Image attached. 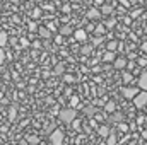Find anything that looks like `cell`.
I'll list each match as a JSON object with an SVG mask.
<instances>
[{
	"instance_id": "1",
	"label": "cell",
	"mask_w": 147,
	"mask_h": 145,
	"mask_svg": "<svg viewBox=\"0 0 147 145\" xmlns=\"http://www.w3.org/2000/svg\"><path fill=\"white\" fill-rule=\"evenodd\" d=\"M58 118H60V121H62V123H65V125H72L74 121L77 119V111H75L74 108L60 109Z\"/></svg>"
},
{
	"instance_id": "2",
	"label": "cell",
	"mask_w": 147,
	"mask_h": 145,
	"mask_svg": "<svg viewBox=\"0 0 147 145\" xmlns=\"http://www.w3.org/2000/svg\"><path fill=\"white\" fill-rule=\"evenodd\" d=\"M139 94H140V89L139 87H132V85H123L121 87V96L125 99H132L134 101Z\"/></svg>"
},
{
	"instance_id": "3",
	"label": "cell",
	"mask_w": 147,
	"mask_h": 145,
	"mask_svg": "<svg viewBox=\"0 0 147 145\" xmlns=\"http://www.w3.org/2000/svg\"><path fill=\"white\" fill-rule=\"evenodd\" d=\"M63 140H65V133H63V130H60V128H57V130L50 135L51 145H63Z\"/></svg>"
},
{
	"instance_id": "4",
	"label": "cell",
	"mask_w": 147,
	"mask_h": 145,
	"mask_svg": "<svg viewBox=\"0 0 147 145\" xmlns=\"http://www.w3.org/2000/svg\"><path fill=\"white\" fill-rule=\"evenodd\" d=\"M134 106H135L137 109L147 108V92L146 91H140V94L134 99Z\"/></svg>"
},
{
	"instance_id": "5",
	"label": "cell",
	"mask_w": 147,
	"mask_h": 145,
	"mask_svg": "<svg viewBox=\"0 0 147 145\" xmlns=\"http://www.w3.org/2000/svg\"><path fill=\"white\" fill-rule=\"evenodd\" d=\"M113 67H115L116 70H123V68H127V67H128V60H127L125 56H118V58L115 60Z\"/></svg>"
},
{
	"instance_id": "6",
	"label": "cell",
	"mask_w": 147,
	"mask_h": 145,
	"mask_svg": "<svg viewBox=\"0 0 147 145\" xmlns=\"http://www.w3.org/2000/svg\"><path fill=\"white\" fill-rule=\"evenodd\" d=\"M87 31L86 29H77V31H74V39H77L79 43H86L87 41Z\"/></svg>"
},
{
	"instance_id": "7",
	"label": "cell",
	"mask_w": 147,
	"mask_h": 145,
	"mask_svg": "<svg viewBox=\"0 0 147 145\" xmlns=\"http://www.w3.org/2000/svg\"><path fill=\"white\" fill-rule=\"evenodd\" d=\"M108 119H110L111 123H115V125H120V123H123L125 116H123V113H120V111H115L113 114H110V116H108Z\"/></svg>"
},
{
	"instance_id": "8",
	"label": "cell",
	"mask_w": 147,
	"mask_h": 145,
	"mask_svg": "<svg viewBox=\"0 0 147 145\" xmlns=\"http://www.w3.org/2000/svg\"><path fill=\"white\" fill-rule=\"evenodd\" d=\"M98 133H99V137H103V138H108L111 133H113V130H111L108 125H101V126L98 128Z\"/></svg>"
},
{
	"instance_id": "9",
	"label": "cell",
	"mask_w": 147,
	"mask_h": 145,
	"mask_svg": "<svg viewBox=\"0 0 147 145\" xmlns=\"http://www.w3.org/2000/svg\"><path fill=\"white\" fill-rule=\"evenodd\" d=\"M99 17H101V10H99V9L92 7V9L87 10V19H89V21H96V19H99Z\"/></svg>"
},
{
	"instance_id": "10",
	"label": "cell",
	"mask_w": 147,
	"mask_h": 145,
	"mask_svg": "<svg viewBox=\"0 0 147 145\" xmlns=\"http://www.w3.org/2000/svg\"><path fill=\"white\" fill-rule=\"evenodd\" d=\"M139 89H142V91L147 92V72H144L139 77Z\"/></svg>"
},
{
	"instance_id": "11",
	"label": "cell",
	"mask_w": 147,
	"mask_h": 145,
	"mask_svg": "<svg viewBox=\"0 0 147 145\" xmlns=\"http://www.w3.org/2000/svg\"><path fill=\"white\" fill-rule=\"evenodd\" d=\"M115 60H116V56H115L113 51H106L103 55V62H106V63H115Z\"/></svg>"
},
{
	"instance_id": "12",
	"label": "cell",
	"mask_w": 147,
	"mask_h": 145,
	"mask_svg": "<svg viewBox=\"0 0 147 145\" xmlns=\"http://www.w3.org/2000/svg\"><path fill=\"white\" fill-rule=\"evenodd\" d=\"M105 111H106L108 114H113V113L116 111V103H115V101H108V103L105 104Z\"/></svg>"
},
{
	"instance_id": "13",
	"label": "cell",
	"mask_w": 147,
	"mask_h": 145,
	"mask_svg": "<svg viewBox=\"0 0 147 145\" xmlns=\"http://www.w3.org/2000/svg\"><path fill=\"white\" fill-rule=\"evenodd\" d=\"M105 33H106V26H105V24H98V26H96V31H94V36L103 38Z\"/></svg>"
},
{
	"instance_id": "14",
	"label": "cell",
	"mask_w": 147,
	"mask_h": 145,
	"mask_svg": "<svg viewBox=\"0 0 147 145\" xmlns=\"http://www.w3.org/2000/svg\"><path fill=\"white\" fill-rule=\"evenodd\" d=\"M38 34L43 38V39H45V38L48 39V38L51 36V34H50V29H48V28H43V26H39V29H38Z\"/></svg>"
},
{
	"instance_id": "15",
	"label": "cell",
	"mask_w": 147,
	"mask_h": 145,
	"mask_svg": "<svg viewBox=\"0 0 147 145\" xmlns=\"http://www.w3.org/2000/svg\"><path fill=\"white\" fill-rule=\"evenodd\" d=\"M58 33H60L62 36H70V34H74V31H72V28H70V26H62Z\"/></svg>"
},
{
	"instance_id": "16",
	"label": "cell",
	"mask_w": 147,
	"mask_h": 145,
	"mask_svg": "<svg viewBox=\"0 0 147 145\" xmlns=\"http://www.w3.org/2000/svg\"><path fill=\"white\" fill-rule=\"evenodd\" d=\"M101 14H103V15H110V14H113V5L105 3V5L101 7Z\"/></svg>"
},
{
	"instance_id": "17",
	"label": "cell",
	"mask_w": 147,
	"mask_h": 145,
	"mask_svg": "<svg viewBox=\"0 0 147 145\" xmlns=\"http://www.w3.org/2000/svg\"><path fill=\"white\" fill-rule=\"evenodd\" d=\"M92 53V46L91 44H84L82 48H80V55H84V56H89Z\"/></svg>"
},
{
	"instance_id": "18",
	"label": "cell",
	"mask_w": 147,
	"mask_h": 145,
	"mask_svg": "<svg viewBox=\"0 0 147 145\" xmlns=\"http://www.w3.org/2000/svg\"><path fill=\"white\" fill-rule=\"evenodd\" d=\"M65 67H63V63H57L55 65V68H53V73L55 75H65Z\"/></svg>"
},
{
	"instance_id": "19",
	"label": "cell",
	"mask_w": 147,
	"mask_h": 145,
	"mask_svg": "<svg viewBox=\"0 0 147 145\" xmlns=\"http://www.w3.org/2000/svg\"><path fill=\"white\" fill-rule=\"evenodd\" d=\"M7 43H9V36H7V33H5V31H0V48H3Z\"/></svg>"
},
{
	"instance_id": "20",
	"label": "cell",
	"mask_w": 147,
	"mask_h": 145,
	"mask_svg": "<svg viewBox=\"0 0 147 145\" xmlns=\"http://www.w3.org/2000/svg\"><path fill=\"white\" fill-rule=\"evenodd\" d=\"M118 46H120V43H118L116 39H115V41H110V43L106 44V48H108V51H113V53H115V51L118 50Z\"/></svg>"
},
{
	"instance_id": "21",
	"label": "cell",
	"mask_w": 147,
	"mask_h": 145,
	"mask_svg": "<svg viewBox=\"0 0 147 145\" xmlns=\"http://www.w3.org/2000/svg\"><path fill=\"white\" fill-rule=\"evenodd\" d=\"M84 113H86L87 116H96V114H98V111H96L94 106H87V108L84 109Z\"/></svg>"
},
{
	"instance_id": "22",
	"label": "cell",
	"mask_w": 147,
	"mask_h": 145,
	"mask_svg": "<svg viewBox=\"0 0 147 145\" xmlns=\"http://www.w3.org/2000/svg\"><path fill=\"white\" fill-rule=\"evenodd\" d=\"M16 116H17V109H16V106H12V108L9 109V119H10V121H14V119H16Z\"/></svg>"
},
{
	"instance_id": "23",
	"label": "cell",
	"mask_w": 147,
	"mask_h": 145,
	"mask_svg": "<svg viewBox=\"0 0 147 145\" xmlns=\"http://www.w3.org/2000/svg\"><path fill=\"white\" fill-rule=\"evenodd\" d=\"M63 82H65V84H74V82H75V77L70 75V73H65V75H63Z\"/></svg>"
},
{
	"instance_id": "24",
	"label": "cell",
	"mask_w": 147,
	"mask_h": 145,
	"mask_svg": "<svg viewBox=\"0 0 147 145\" xmlns=\"http://www.w3.org/2000/svg\"><path fill=\"white\" fill-rule=\"evenodd\" d=\"M106 145H116V135H115V132L106 138Z\"/></svg>"
},
{
	"instance_id": "25",
	"label": "cell",
	"mask_w": 147,
	"mask_h": 145,
	"mask_svg": "<svg viewBox=\"0 0 147 145\" xmlns=\"http://www.w3.org/2000/svg\"><path fill=\"white\" fill-rule=\"evenodd\" d=\"M26 140H28L29 144H33V145L39 144V138H38L36 135H28V137H26Z\"/></svg>"
},
{
	"instance_id": "26",
	"label": "cell",
	"mask_w": 147,
	"mask_h": 145,
	"mask_svg": "<svg viewBox=\"0 0 147 145\" xmlns=\"http://www.w3.org/2000/svg\"><path fill=\"white\" fill-rule=\"evenodd\" d=\"M28 29H29L31 33H38V29H39V28H38V24L34 22V21H31V22L28 24Z\"/></svg>"
},
{
	"instance_id": "27",
	"label": "cell",
	"mask_w": 147,
	"mask_h": 145,
	"mask_svg": "<svg viewBox=\"0 0 147 145\" xmlns=\"http://www.w3.org/2000/svg\"><path fill=\"white\" fill-rule=\"evenodd\" d=\"M105 26H106V29H113L116 26V21L115 19H108V21H105Z\"/></svg>"
},
{
	"instance_id": "28",
	"label": "cell",
	"mask_w": 147,
	"mask_h": 145,
	"mask_svg": "<svg viewBox=\"0 0 147 145\" xmlns=\"http://www.w3.org/2000/svg\"><path fill=\"white\" fill-rule=\"evenodd\" d=\"M121 79H123V84H128V82L132 80V73H130V72H125Z\"/></svg>"
},
{
	"instance_id": "29",
	"label": "cell",
	"mask_w": 147,
	"mask_h": 145,
	"mask_svg": "<svg viewBox=\"0 0 147 145\" xmlns=\"http://www.w3.org/2000/svg\"><path fill=\"white\" fill-rule=\"evenodd\" d=\"M101 41H103V38L94 36V38H92V46H98V44H101Z\"/></svg>"
},
{
	"instance_id": "30",
	"label": "cell",
	"mask_w": 147,
	"mask_h": 145,
	"mask_svg": "<svg viewBox=\"0 0 147 145\" xmlns=\"http://www.w3.org/2000/svg\"><path fill=\"white\" fill-rule=\"evenodd\" d=\"M137 65L146 67V65H147V58H142V56H140V58H137Z\"/></svg>"
},
{
	"instance_id": "31",
	"label": "cell",
	"mask_w": 147,
	"mask_h": 145,
	"mask_svg": "<svg viewBox=\"0 0 147 145\" xmlns=\"http://www.w3.org/2000/svg\"><path fill=\"white\" fill-rule=\"evenodd\" d=\"M86 31H87V33H92V34H94V31H96V26H94V24H87Z\"/></svg>"
},
{
	"instance_id": "32",
	"label": "cell",
	"mask_w": 147,
	"mask_h": 145,
	"mask_svg": "<svg viewBox=\"0 0 147 145\" xmlns=\"http://www.w3.org/2000/svg\"><path fill=\"white\" fill-rule=\"evenodd\" d=\"M21 46H22V48H28V46H29V39L22 38V39H21Z\"/></svg>"
},
{
	"instance_id": "33",
	"label": "cell",
	"mask_w": 147,
	"mask_h": 145,
	"mask_svg": "<svg viewBox=\"0 0 147 145\" xmlns=\"http://www.w3.org/2000/svg\"><path fill=\"white\" fill-rule=\"evenodd\" d=\"M0 63H5V51H3V48H0Z\"/></svg>"
},
{
	"instance_id": "34",
	"label": "cell",
	"mask_w": 147,
	"mask_h": 145,
	"mask_svg": "<svg viewBox=\"0 0 147 145\" xmlns=\"http://www.w3.org/2000/svg\"><path fill=\"white\" fill-rule=\"evenodd\" d=\"M118 128H120V132H128V126H127L125 123H120V125H118Z\"/></svg>"
},
{
	"instance_id": "35",
	"label": "cell",
	"mask_w": 147,
	"mask_h": 145,
	"mask_svg": "<svg viewBox=\"0 0 147 145\" xmlns=\"http://www.w3.org/2000/svg\"><path fill=\"white\" fill-rule=\"evenodd\" d=\"M39 15H41V9H34V10H33V17H34V19H38Z\"/></svg>"
},
{
	"instance_id": "36",
	"label": "cell",
	"mask_w": 147,
	"mask_h": 145,
	"mask_svg": "<svg viewBox=\"0 0 147 145\" xmlns=\"http://www.w3.org/2000/svg\"><path fill=\"white\" fill-rule=\"evenodd\" d=\"M70 103H72V106H77V104H79V97H77V96H72Z\"/></svg>"
},
{
	"instance_id": "37",
	"label": "cell",
	"mask_w": 147,
	"mask_h": 145,
	"mask_svg": "<svg viewBox=\"0 0 147 145\" xmlns=\"http://www.w3.org/2000/svg\"><path fill=\"white\" fill-rule=\"evenodd\" d=\"M33 48L39 50V48H41V43H39V41H33Z\"/></svg>"
},
{
	"instance_id": "38",
	"label": "cell",
	"mask_w": 147,
	"mask_h": 145,
	"mask_svg": "<svg viewBox=\"0 0 147 145\" xmlns=\"http://www.w3.org/2000/svg\"><path fill=\"white\" fill-rule=\"evenodd\" d=\"M72 125H74V128H77V130L80 128V121H79V119H75V121H74Z\"/></svg>"
},
{
	"instance_id": "39",
	"label": "cell",
	"mask_w": 147,
	"mask_h": 145,
	"mask_svg": "<svg viewBox=\"0 0 147 145\" xmlns=\"http://www.w3.org/2000/svg\"><path fill=\"white\" fill-rule=\"evenodd\" d=\"M140 48H142V51H144V53H147V41L142 43V46H140Z\"/></svg>"
},
{
	"instance_id": "40",
	"label": "cell",
	"mask_w": 147,
	"mask_h": 145,
	"mask_svg": "<svg viewBox=\"0 0 147 145\" xmlns=\"http://www.w3.org/2000/svg\"><path fill=\"white\" fill-rule=\"evenodd\" d=\"M55 41H57V43H62V41H63V36H62V34H58V36L55 38Z\"/></svg>"
},
{
	"instance_id": "41",
	"label": "cell",
	"mask_w": 147,
	"mask_h": 145,
	"mask_svg": "<svg viewBox=\"0 0 147 145\" xmlns=\"http://www.w3.org/2000/svg\"><path fill=\"white\" fill-rule=\"evenodd\" d=\"M46 104H53V97H46Z\"/></svg>"
},
{
	"instance_id": "42",
	"label": "cell",
	"mask_w": 147,
	"mask_h": 145,
	"mask_svg": "<svg viewBox=\"0 0 147 145\" xmlns=\"http://www.w3.org/2000/svg\"><path fill=\"white\" fill-rule=\"evenodd\" d=\"M142 138H146L147 140V130H142Z\"/></svg>"
},
{
	"instance_id": "43",
	"label": "cell",
	"mask_w": 147,
	"mask_h": 145,
	"mask_svg": "<svg viewBox=\"0 0 147 145\" xmlns=\"http://www.w3.org/2000/svg\"><path fill=\"white\" fill-rule=\"evenodd\" d=\"M9 2H12V3H19L21 0H9Z\"/></svg>"
},
{
	"instance_id": "44",
	"label": "cell",
	"mask_w": 147,
	"mask_h": 145,
	"mask_svg": "<svg viewBox=\"0 0 147 145\" xmlns=\"http://www.w3.org/2000/svg\"><path fill=\"white\" fill-rule=\"evenodd\" d=\"M0 12H2V3H0Z\"/></svg>"
},
{
	"instance_id": "45",
	"label": "cell",
	"mask_w": 147,
	"mask_h": 145,
	"mask_svg": "<svg viewBox=\"0 0 147 145\" xmlns=\"http://www.w3.org/2000/svg\"><path fill=\"white\" fill-rule=\"evenodd\" d=\"M0 144H2V138H0Z\"/></svg>"
},
{
	"instance_id": "46",
	"label": "cell",
	"mask_w": 147,
	"mask_h": 145,
	"mask_svg": "<svg viewBox=\"0 0 147 145\" xmlns=\"http://www.w3.org/2000/svg\"><path fill=\"white\" fill-rule=\"evenodd\" d=\"M146 9H147V5H146Z\"/></svg>"
},
{
	"instance_id": "47",
	"label": "cell",
	"mask_w": 147,
	"mask_h": 145,
	"mask_svg": "<svg viewBox=\"0 0 147 145\" xmlns=\"http://www.w3.org/2000/svg\"><path fill=\"white\" fill-rule=\"evenodd\" d=\"M146 111H147V108H146Z\"/></svg>"
}]
</instances>
